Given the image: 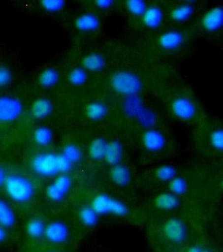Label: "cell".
Instances as JSON below:
<instances>
[{"instance_id": "cell-1", "label": "cell", "mask_w": 223, "mask_h": 252, "mask_svg": "<svg viewBox=\"0 0 223 252\" xmlns=\"http://www.w3.org/2000/svg\"><path fill=\"white\" fill-rule=\"evenodd\" d=\"M4 186L9 197L16 203L29 202L35 194L33 183L29 178L19 175L7 177Z\"/></svg>"}, {"instance_id": "cell-2", "label": "cell", "mask_w": 223, "mask_h": 252, "mask_svg": "<svg viewBox=\"0 0 223 252\" xmlns=\"http://www.w3.org/2000/svg\"><path fill=\"white\" fill-rule=\"evenodd\" d=\"M110 86L117 94L122 96H134L142 90V82L135 73L121 71L114 73L110 79Z\"/></svg>"}, {"instance_id": "cell-3", "label": "cell", "mask_w": 223, "mask_h": 252, "mask_svg": "<svg viewBox=\"0 0 223 252\" xmlns=\"http://www.w3.org/2000/svg\"><path fill=\"white\" fill-rule=\"evenodd\" d=\"M91 207L98 215H114L124 217L129 214L125 203L108 194H99L93 199Z\"/></svg>"}, {"instance_id": "cell-4", "label": "cell", "mask_w": 223, "mask_h": 252, "mask_svg": "<svg viewBox=\"0 0 223 252\" xmlns=\"http://www.w3.org/2000/svg\"><path fill=\"white\" fill-rule=\"evenodd\" d=\"M61 155L43 153L34 157L32 161V169L39 176L50 178L61 173Z\"/></svg>"}, {"instance_id": "cell-5", "label": "cell", "mask_w": 223, "mask_h": 252, "mask_svg": "<svg viewBox=\"0 0 223 252\" xmlns=\"http://www.w3.org/2000/svg\"><path fill=\"white\" fill-rule=\"evenodd\" d=\"M24 106L19 99L13 96H0V122L10 123L17 120L22 114Z\"/></svg>"}, {"instance_id": "cell-6", "label": "cell", "mask_w": 223, "mask_h": 252, "mask_svg": "<svg viewBox=\"0 0 223 252\" xmlns=\"http://www.w3.org/2000/svg\"><path fill=\"white\" fill-rule=\"evenodd\" d=\"M163 232L167 240L175 244L183 243L188 236L185 223L176 218L169 219L164 223Z\"/></svg>"}, {"instance_id": "cell-7", "label": "cell", "mask_w": 223, "mask_h": 252, "mask_svg": "<svg viewBox=\"0 0 223 252\" xmlns=\"http://www.w3.org/2000/svg\"><path fill=\"white\" fill-rule=\"evenodd\" d=\"M72 186L71 179L66 174H62L56 178L55 181L47 187V195L53 202L63 200Z\"/></svg>"}, {"instance_id": "cell-8", "label": "cell", "mask_w": 223, "mask_h": 252, "mask_svg": "<svg viewBox=\"0 0 223 252\" xmlns=\"http://www.w3.org/2000/svg\"><path fill=\"white\" fill-rule=\"evenodd\" d=\"M173 115L184 121L192 120L196 114V106L191 99L187 97H178L171 104Z\"/></svg>"}, {"instance_id": "cell-9", "label": "cell", "mask_w": 223, "mask_h": 252, "mask_svg": "<svg viewBox=\"0 0 223 252\" xmlns=\"http://www.w3.org/2000/svg\"><path fill=\"white\" fill-rule=\"evenodd\" d=\"M185 35L180 31H165L157 39L159 48L165 52H171L180 49L185 42Z\"/></svg>"}, {"instance_id": "cell-10", "label": "cell", "mask_w": 223, "mask_h": 252, "mask_svg": "<svg viewBox=\"0 0 223 252\" xmlns=\"http://www.w3.org/2000/svg\"><path fill=\"white\" fill-rule=\"evenodd\" d=\"M223 25V9L221 6H215L208 9L201 19V26L208 32H214Z\"/></svg>"}, {"instance_id": "cell-11", "label": "cell", "mask_w": 223, "mask_h": 252, "mask_svg": "<svg viewBox=\"0 0 223 252\" xmlns=\"http://www.w3.org/2000/svg\"><path fill=\"white\" fill-rule=\"evenodd\" d=\"M45 235L49 242L54 244H62L69 237V229L64 222H51L45 228Z\"/></svg>"}, {"instance_id": "cell-12", "label": "cell", "mask_w": 223, "mask_h": 252, "mask_svg": "<svg viewBox=\"0 0 223 252\" xmlns=\"http://www.w3.org/2000/svg\"><path fill=\"white\" fill-rule=\"evenodd\" d=\"M142 143L147 151L158 152L163 150L166 145V139L161 132L150 129L144 132Z\"/></svg>"}, {"instance_id": "cell-13", "label": "cell", "mask_w": 223, "mask_h": 252, "mask_svg": "<svg viewBox=\"0 0 223 252\" xmlns=\"http://www.w3.org/2000/svg\"><path fill=\"white\" fill-rule=\"evenodd\" d=\"M75 26L77 30L80 32H95L99 29L100 20L99 17L95 14L86 13L76 18Z\"/></svg>"}, {"instance_id": "cell-14", "label": "cell", "mask_w": 223, "mask_h": 252, "mask_svg": "<svg viewBox=\"0 0 223 252\" xmlns=\"http://www.w3.org/2000/svg\"><path fill=\"white\" fill-rule=\"evenodd\" d=\"M124 156V147L119 140L107 142L106 154L104 159L110 166L121 164Z\"/></svg>"}, {"instance_id": "cell-15", "label": "cell", "mask_w": 223, "mask_h": 252, "mask_svg": "<svg viewBox=\"0 0 223 252\" xmlns=\"http://www.w3.org/2000/svg\"><path fill=\"white\" fill-rule=\"evenodd\" d=\"M53 104L47 98L40 97L36 99L31 106V114L37 120H44L52 114Z\"/></svg>"}, {"instance_id": "cell-16", "label": "cell", "mask_w": 223, "mask_h": 252, "mask_svg": "<svg viewBox=\"0 0 223 252\" xmlns=\"http://www.w3.org/2000/svg\"><path fill=\"white\" fill-rule=\"evenodd\" d=\"M142 18L146 27L157 29L163 24V12L159 6H152L147 8Z\"/></svg>"}, {"instance_id": "cell-17", "label": "cell", "mask_w": 223, "mask_h": 252, "mask_svg": "<svg viewBox=\"0 0 223 252\" xmlns=\"http://www.w3.org/2000/svg\"><path fill=\"white\" fill-rule=\"evenodd\" d=\"M82 68L86 71L99 72L102 71L106 66V61L101 54L93 52L85 55L81 62Z\"/></svg>"}, {"instance_id": "cell-18", "label": "cell", "mask_w": 223, "mask_h": 252, "mask_svg": "<svg viewBox=\"0 0 223 252\" xmlns=\"http://www.w3.org/2000/svg\"><path fill=\"white\" fill-rule=\"evenodd\" d=\"M111 178L116 186L125 188L130 183L132 176L130 171L127 166L119 164L113 166L111 168Z\"/></svg>"}, {"instance_id": "cell-19", "label": "cell", "mask_w": 223, "mask_h": 252, "mask_svg": "<svg viewBox=\"0 0 223 252\" xmlns=\"http://www.w3.org/2000/svg\"><path fill=\"white\" fill-rule=\"evenodd\" d=\"M195 12V8L191 4H179L173 8L170 12V17L177 23H183L191 19Z\"/></svg>"}, {"instance_id": "cell-20", "label": "cell", "mask_w": 223, "mask_h": 252, "mask_svg": "<svg viewBox=\"0 0 223 252\" xmlns=\"http://www.w3.org/2000/svg\"><path fill=\"white\" fill-rule=\"evenodd\" d=\"M85 114L90 120L99 121L104 119L108 114V108L104 103L93 101L85 108Z\"/></svg>"}, {"instance_id": "cell-21", "label": "cell", "mask_w": 223, "mask_h": 252, "mask_svg": "<svg viewBox=\"0 0 223 252\" xmlns=\"http://www.w3.org/2000/svg\"><path fill=\"white\" fill-rule=\"evenodd\" d=\"M155 205L161 210H173L178 207L179 199L173 193L163 192L159 194L156 198Z\"/></svg>"}, {"instance_id": "cell-22", "label": "cell", "mask_w": 223, "mask_h": 252, "mask_svg": "<svg viewBox=\"0 0 223 252\" xmlns=\"http://www.w3.org/2000/svg\"><path fill=\"white\" fill-rule=\"evenodd\" d=\"M16 216L10 206L0 199V225L3 227H11L15 225Z\"/></svg>"}, {"instance_id": "cell-23", "label": "cell", "mask_w": 223, "mask_h": 252, "mask_svg": "<svg viewBox=\"0 0 223 252\" xmlns=\"http://www.w3.org/2000/svg\"><path fill=\"white\" fill-rule=\"evenodd\" d=\"M107 142L102 137L94 139L89 146V155L93 159L96 161L104 159L106 154Z\"/></svg>"}, {"instance_id": "cell-24", "label": "cell", "mask_w": 223, "mask_h": 252, "mask_svg": "<svg viewBox=\"0 0 223 252\" xmlns=\"http://www.w3.org/2000/svg\"><path fill=\"white\" fill-rule=\"evenodd\" d=\"M38 80L40 86L43 88H52L60 81V73L55 68H46L41 72Z\"/></svg>"}, {"instance_id": "cell-25", "label": "cell", "mask_w": 223, "mask_h": 252, "mask_svg": "<svg viewBox=\"0 0 223 252\" xmlns=\"http://www.w3.org/2000/svg\"><path fill=\"white\" fill-rule=\"evenodd\" d=\"M34 140L39 146H49L53 140V132L47 126H40L34 132Z\"/></svg>"}, {"instance_id": "cell-26", "label": "cell", "mask_w": 223, "mask_h": 252, "mask_svg": "<svg viewBox=\"0 0 223 252\" xmlns=\"http://www.w3.org/2000/svg\"><path fill=\"white\" fill-rule=\"evenodd\" d=\"M80 221L87 227H93L99 221V215L91 207L82 208L79 212Z\"/></svg>"}, {"instance_id": "cell-27", "label": "cell", "mask_w": 223, "mask_h": 252, "mask_svg": "<svg viewBox=\"0 0 223 252\" xmlns=\"http://www.w3.org/2000/svg\"><path fill=\"white\" fill-rule=\"evenodd\" d=\"M46 226L40 219H32L26 226L28 235L33 239H39L45 235Z\"/></svg>"}, {"instance_id": "cell-28", "label": "cell", "mask_w": 223, "mask_h": 252, "mask_svg": "<svg viewBox=\"0 0 223 252\" xmlns=\"http://www.w3.org/2000/svg\"><path fill=\"white\" fill-rule=\"evenodd\" d=\"M88 73L82 67H76L70 71L68 81L72 86L79 87L83 86L88 81Z\"/></svg>"}, {"instance_id": "cell-29", "label": "cell", "mask_w": 223, "mask_h": 252, "mask_svg": "<svg viewBox=\"0 0 223 252\" xmlns=\"http://www.w3.org/2000/svg\"><path fill=\"white\" fill-rule=\"evenodd\" d=\"M126 6L129 14L136 17H142L147 9V4L142 0H128Z\"/></svg>"}, {"instance_id": "cell-30", "label": "cell", "mask_w": 223, "mask_h": 252, "mask_svg": "<svg viewBox=\"0 0 223 252\" xmlns=\"http://www.w3.org/2000/svg\"><path fill=\"white\" fill-rule=\"evenodd\" d=\"M62 155L72 164L77 163L82 159V152L79 147L73 144H68L63 149Z\"/></svg>"}, {"instance_id": "cell-31", "label": "cell", "mask_w": 223, "mask_h": 252, "mask_svg": "<svg viewBox=\"0 0 223 252\" xmlns=\"http://www.w3.org/2000/svg\"><path fill=\"white\" fill-rule=\"evenodd\" d=\"M168 188L170 192L177 197L183 195L188 190V183L181 177H175L172 181L169 182Z\"/></svg>"}, {"instance_id": "cell-32", "label": "cell", "mask_w": 223, "mask_h": 252, "mask_svg": "<svg viewBox=\"0 0 223 252\" xmlns=\"http://www.w3.org/2000/svg\"><path fill=\"white\" fill-rule=\"evenodd\" d=\"M156 176L159 181L170 182L177 176V171L173 166L163 165L157 168Z\"/></svg>"}, {"instance_id": "cell-33", "label": "cell", "mask_w": 223, "mask_h": 252, "mask_svg": "<svg viewBox=\"0 0 223 252\" xmlns=\"http://www.w3.org/2000/svg\"><path fill=\"white\" fill-rule=\"evenodd\" d=\"M40 4L42 9L47 12L57 13L64 8L65 2L64 0H42Z\"/></svg>"}, {"instance_id": "cell-34", "label": "cell", "mask_w": 223, "mask_h": 252, "mask_svg": "<svg viewBox=\"0 0 223 252\" xmlns=\"http://www.w3.org/2000/svg\"><path fill=\"white\" fill-rule=\"evenodd\" d=\"M210 143L214 150L218 152L223 150V130L217 129L213 130L210 135Z\"/></svg>"}, {"instance_id": "cell-35", "label": "cell", "mask_w": 223, "mask_h": 252, "mask_svg": "<svg viewBox=\"0 0 223 252\" xmlns=\"http://www.w3.org/2000/svg\"><path fill=\"white\" fill-rule=\"evenodd\" d=\"M12 73L6 66H0V88L10 84L12 81Z\"/></svg>"}, {"instance_id": "cell-36", "label": "cell", "mask_w": 223, "mask_h": 252, "mask_svg": "<svg viewBox=\"0 0 223 252\" xmlns=\"http://www.w3.org/2000/svg\"><path fill=\"white\" fill-rule=\"evenodd\" d=\"M95 5L101 10H108L114 5V1L112 0H96Z\"/></svg>"}, {"instance_id": "cell-37", "label": "cell", "mask_w": 223, "mask_h": 252, "mask_svg": "<svg viewBox=\"0 0 223 252\" xmlns=\"http://www.w3.org/2000/svg\"><path fill=\"white\" fill-rule=\"evenodd\" d=\"M6 173L4 170L0 166V187L4 186L6 180Z\"/></svg>"}, {"instance_id": "cell-38", "label": "cell", "mask_w": 223, "mask_h": 252, "mask_svg": "<svg viewBox=\"0 0 223 252\" xmlns=\"http://www.w3.org/2000/svg\"><path fill=\"white\" fill-rule=\"evenodd\" d=\"M6 237V232L4 227L0 226V243L4 241Z\"/></svg>"}, {"instance_id": "cell-39", "label": "cell", "mask_w": 223, "mask_h": 252, "mask_svg": "<svg viewBox=\"0 0 223 252\" xmlns=\"http://www.w3.org/2000/svg\"><path fill=\"white\" fill-rule=\"evenodd\" d=\"M201 247L198 246L191 247L190 250H188V252H201Z\"/></svg>"}, {"instance_id": "cell-40", "label": "cell", "mask_w": 223, "mask_h": 252, "mask_svg": "<svg viewBox=\"0 0 223 252\" xmlns=\"http://www.w3.org/2000/svg\"><path fill=\"white\" fill-rule=\"evenodd\" d=\"M201 252H211L210 250H206V249H201Z\"/></svg>"}]
</instances>
